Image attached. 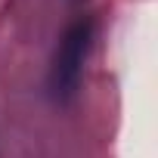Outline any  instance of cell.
<instances>
[{"mask_svg":"<svg viewBox=\"0 0 158 158\" xmlns=\"http://www.w3.org/2000/svg\"><path fill=\"white\" fill-rule=\"evenodd\" d=\"M93 37H96V22L93 16H77L59 37L53 62H50V74H47V87L50 96L65 106L77 96L84 81V68H87V56L93 50Z\"/></svg>","mask_w":158,"mask_h":158,"instance_id":"6da1fadb","label":"cell"}]
</instances>
